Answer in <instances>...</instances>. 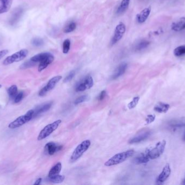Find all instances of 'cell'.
I'll use <instances>...</instances> for the list:
<instances>
[{"label":"cell","mask_w":185,"mask_h":185,"mask_svg":"<svg viewBox=\"0 0 185 185\" xmlns=\"http://www.w3.org/2000/svg\"><path fill=\"white\" fill-rule=\"evenodd\" d=\"M134 154V151L133 150H129L126 152L116 154V155L110 158L107 162H106L105 165L107 167H110L124 162L128 159L132 157Z\"/></svg>","instance_id":"6da1fadb"},{"label":"cell","mask_w":185,"mask_h":185,"mask_svg":"<svg viewBox=\"0 0 185 185\" xmlns=\"http://www.w3.org/2000/svg\"><path fill=\"white\" fill-rule=\"evenodd\" d=\"M166 145V141L163 140L162 141L159 142L154 148L146 150L145 153L149 157V159H156L159 158L161 155L163 154Z\"/></svg>","instance_id":"7a4b0ae2"},{"label":"cell","mask_w":185,"mask_h":185,"mask_svg":"<svg viewBox=\"0 0 185 185\" xmlns=\"http://www.w3.org/2000/svg\"><path fill=\"white\" fill-rule=\"evenodd\" d=\"M91 144V141L88 140L83 141L81 143L79 144L72 154L70 159V162H74L79 159H80L81 156L83 155V153H85L89 149Z\"/></svg>","instance_id":"3957f363"},{"label":"cell","mask_w":185,"mask_h":185,"mask_svg":"<svg viewBox=\"0 0 185 185\" xmlns=\"http://www.w3.org/2000/svg\"><path fill=\"white\" fill-rule=\"evenodd\" d=\"M34 110H30L24 115L19 116L17 119L11 122L8 125L10 129H15L19 127L33 119Z\"/></svg>","instance_id":"277c9868"},{"label":"cell","mask_w":185,"mask_h":185,"mask_svg":"<svg viewBox=\"0 0 185 185\" xmlns=\"http://www.w3.org/2000/svg\"><path fill=\"white\" fill-rule=\"evenodd\" d=\"M28 51L27 49H22L15 53L13 54L8 56L3 61L4 65H8L14 63L19 62L23 60L28 55Z\"/></svg>","instance_id":"5b68a950"},{"label":"cell","mask_w":185,"mask_h":185,"mask_svg":"<svg viewBox=\"0 0 185 185\" xmlns=\"http://www.w3.org/2000/svg\"><path fill=\"white\" fill-rule=\"evenodd\" d=\"M61 119H58L56 121L53 122L46 125L45 127L41 131L37 137V140L39 141H41L44 138H47L49 136L52 134L55 130H56L58 127V126L61 124Z\"/></svg>","instance_id":"8992f818"},{"label":"cell","mask_w":185,"mask_h":185,"mask_svg":"<svg viewBox=\"0 0 185 185\" xmlns=\"http://www.w3.org/2000/svg\"><path fill=\"white\" fill-rule=\"evenodd\" d=\"M94 85V81L91 76H87L77 83L76 86L75 91L82 92L91 88Z\"/></svg>","instance_id":"52a82bcc"},{"label":"cell","mask_w":185,"mask_h":185,"mask_svg":"<svg viewBox=\"0 0 185 185\" xmlns=\"http://www.w3.org/2000/svg\"><path fill=\"white\" fill-rule=\"evenodd\" d=\"M62 79L61 76H58L50 79L48 82L47 85L44 86L41 90L40 91L39 93V96L43 97L47 94L49 91H51L55 88L56 84L59 82V81Z\"/></svg>","instance_id":"ba28073f"},{"label":"cell","mask_w":185,"mask_h":185,"mask_svg":"<svg viewBox=\"0 0 185 185\" xmlns=\"http://www.w3.org/2000/svg\"><path fill=\"white\" fill-rule=\"evenodd\" d=\"M125 32H126V26L124 25V23L121 22L119 25H117L114 31L113 37L111 40V44L113 45L120 41V40L122 38Z\"/></svg>","instance_id":"9c48e42d"},{"label":"cell","mask_w":185,"mask_h":185,"mask_svg":"<svg viewBox=\"0 0 185 185\" xmlns=\"http://www.w3.org/2000/svg\"><path fill=\"white\" fill-rule=\"evenodd\" d=\"M24 12L22 7H19L14 10L9 20V23L11 26H15L19 23Z\"/></svg>","instance_id":"30bf717a"},{"label":"cell","mask_w":185,"mask_h":185,"mask_svg":"<svg viewBox=\"0 0 185 185\" xmlns=\"http://www.w3.org/2000/svg\"><path fill=\"white\" fill-rule=\"evenodd\" d=\"M171 169L169 163L166 164V165L163 167V169L160 174L158 176L157 179V182L158 183H162L165 182L166 180L169 178L171 175Z\"/></svg>","instance_id":"8fae6325"},{"label":"cell","mask_w":185,"mask_h":185,"mask_svg":"<svg viewBox=\"0 0 185 185\" xmlns=\"http://www.w3.org/2000/svg\"><path fill=\"white\" fill-rule=\"evenodd\" d=\"M52 105V102H50L42 104L41 105H39L37 107H36L34 110L33 119L49 110L50 108H51Z\"/></svg>","instance_id":"7c38bea8"},{"label":"cell","mask_w":185,"mask_h":185,"mask_svg":"<svg viewBox=\"0 0 185 185\" xmlns=\"http://www.w3.org/2000/svg\"><path fill=\"white\" fill-rule=\"evenodd\" d=\"M63 146L61 145H58L54 142H49L45 146V150L46 151L48 154L49 155H53L56 152L61 150Z\"/></svg>","instance_id":"4fadbf2b"},{"label":"cell","mask_w":185,"mask_h":185,"mask_svg":"<svg viewBox=\"0 0 185 185\" xmlns=\"http://www.w3.org/2000/svg\"><path fill=\"white\" fill-rule=\"evenodd\" d=\"M151 11V7L149 6L143 9L136 15V20L139 23H143L146 21Z\"/></svg>","instance_id":"5bb4252c"},{"label":"cell","mask_w":185,"mask_h":185,"mask_svg":"<svg viewBox=\"0 0 185 185\" xmlns=\"http://www.w3.org/2000/svg\"><path fill=\"white\" fill-rule=\"evenodd\" d=\"M172 30L180 32L185 29V17H182L172 23Z\"/></svg>","instance_id":"9a60e30c"},{"label":"cell","mask_w":185,"mask_h":185,"mask_svg":"<svg viewBox=\"0 0 185 185\" xmlns=\"http://www.w3.org/2000/svg\"><path fill=\"white\" fill-rule=\"evenodd\" d=\"M127 64L126 63H123L120 64L115 70L113 75L112 76V79L113 80L116 79L121 76L122 75H124L127 69Z\"/></svg>","instance_id":"2e32d148"},{"label":"cell","mask_w":185,"mask_h":185,"mask_svg":"<svg viewBox=\"0 0 185 185\" xmlns=\"http://www.w3.org/2000/svg\"><path fill=\"white\" fill-rule=\"evenodd\" d=\"M149 135H150L149 131H145L144 132L141 133L140 134H138V135L134 137L133 138H131L129 141V143L134 144L139 143L148 138L149 137Z\"/></svg>","instance_id":"e0dca14e"},{"label":"cell","mask_w":185,"mask_h":185,"mask_svg":"<svg viewBox=\"0 0 185 185\" xmlns=\"http://www.w3.org/2000/svg\"><path fill=\"white\" fill-rule=\"evenodd\" d=\"M54 60V56L52 54H50L48 57H47V58H45L44 60L41 61L40 63L39 67H38L39 72H41L43 69H46L50 64L52 63Z\"/></svg>","instance_id":"ac0fdd59"},{"label":"cell","mask_w":185,"mask_h":185,"mask_svg":"<svg viewBox=\"0 0 185 185\" xmlns=\"http://www.w3.org/2000/svg\"><path fill=\"white\" fill-rule=\"evenodd\" d=\"M13 0H0V14L7 13L11 8Z\"/></svg>","instance_id":"d6986e66"},{"label":"cell","mask_w":185,"mask_h":185,"mask_svg":"<svg viewBox=\"0 0 185 185\" xmlns=\"http://www.w3.org/2000/svg\"><path fill=\"white\" fill-rule=\"evenodd\" d=\"M170 106L168 104L160 102L157 103L154 108V110L159 113H166L169 109Z\"/></svg>","instance_id":"ffe728a7"},{"label":"cell","mask_w":185,"mask_h":185,"mask_svg":"<svg viewBox=\"0 0 185 185\" xmlns=\"http://www.w3.org/2000/svg\"><path fill=\"white\" fill-rule=\"evenodd\" d=\"M62 169V165L61 162L56 163L55 165L53 166L50 170L48 173V177H53L60 174Z\"/></svg>","instance_id":"44dd1931"},{"label":"cell","mask_w":185,"mask_h":185,"mask_svg":"<svg viewBox=\"0 0 185 185\" xmlns=\"http://www.w3.org/2000/svg\"><path fill=\"white\" fill-rule=\"evenodd\" d=\"M50 54L51 53L48 52L41 53L37 54L33 56V57H31V60L34 62H35V63H40L41 61L44 60L45 58L48 57Z\"/></svg>","instance_id":"7402d4cb"},{"label":"cell","mask_w":185,"mask_h":185,"mask_svg":"<svg viewBox=\"0 0 185 185\" xmlns=\"http://www.w3.org/2000/svg\"><path fill=\"white\" fill-rule=\"evenodd\" d=\"M130 0H122L120 5L117 10L118 14H122L126 11L129 7Z\"/></svg>","instance_id":"603a6c76"},{"label":"cell","mask_w":185,"mask_h":185,"mask_svg":"<svg viewBox=\"0 0 185 185\" xmlns=\"http://www.w3.org/2000/svg\"><path fill=\"white\" fill-rule=\"evenodd\" d=\"M149 158L148 155H147L146 153H142L138 156L136 158L134 161L136 164H141V163H147L149 161Z\"/></svg>","instance_id":"cb8c5ba5"},{"label":"cell","mask_w":185,"mask_h":185,"mask_svg":"<svg viewBox=\"0 0 185 185\" xmlns=\"http://www.w3.org/2000/svg\"><path fill=\"white\" fill-rule=\"evenodd\" d=\"M49 180L50 182L54 183H60L61 182H63L64 180L65 179V177L64 175H56L53 177H48Z\"/></svg>","instance_id":"d4e9b609"},{"label":"cell","mask_w":185,"mask_h":185,"mask_svg":"<svg viewBox=\"0 0 185 185\" xmlns=\"http://www.w3.org/2000/svg\"><path fill=\"white\" fill-rule=\"evenodd\" d=\"M174 54L175 57H179L185 54V45L179 46L174 50Z\"/></svg>","instance_id":"484cf974"},{"label":"cell","mask_w":185,"mask_h":185,"mask_svg":"<svg viewBox=\"0 0 185 185\" xmlns=\"http://www.w3.org/2000/svg\"><path fill=\"white\" fill-rule=\"evenodd\" d=\"M150 44V42L147 40H142L139 42L138 44L136 45V51H141L144 50L148 47Z\"/></svg>","instance_id":"4316f807"},{"label":"cell","mask_w":185,"mask_h":185,"mask_svg":"<svg viewBox=\"0 0 185 185\" xmlns=\"http://www.w3.org/2000/svg\"><path fill=\"white\" fill-rule=\"evenodd\" d=\"M76 28V24L74 22H71L69 23L64 29V33H69L73 32Z\"/></svg>","instance_id":"83f0119b"},{"label":"cell","mask_w":185,"mask_h":185,"mask_svg":"<svg viewBox=\"0 0 185 185\" xmlns=\"http://www.w3.org/2000/svg\"><path fill=\"white\" fill-rule=\"evenodd\" d=\"M9 96L11 98H14L17 94V87L16 85H11L8 89Z\"/></svg>","instance_id":"f1b7e54d"},{"label":"cell","mask_w":185,"mask_h":185,"mask_svg":"<svg viewBox=\"0 0 185 185\" xmlns=\"http://www.w3.org/2000/svg\"><path fill=\"white\" fill-rule=\"evenodd\" d=\"M31 43L35 47H41L44 44V41L40 38H35L32 39Z\"/></svg>","instance_id":"f546056e"},{"label":"cell","mask_w":185,"mask_h":185,"mask_svg":"<svg viewBox=\"0 0 185 185\" xmlns=\"http://www.w3.org/2000/svg\"><path fill=\"white\" fill-rule=\"evenodd\" d=\"M35 62H34L32 60H31V59L29 60L26 61L24 63L20 66L19 68L21 69H28V68H30L31 67L34 66V65H35Z\"/></svg>","instance_id":"4dcf8cb0"},{"label":"cell","mask_w":185,"mask_h":185,"mask_svg":"<svg viewBox=\"0 0 185 185\" xmlns=\"http://www.w3.org/2000/svg\"><path fill=\"white\" fill-rule=\"evenodd\" d=\"M70 47V41L69 39L65 40L63 43V53L64 54L68 53Z\"/></svg>","instance_id":"1f68e13d"},{"label":"cell","mask_w":185,"mask_h":185,"mask_svg":"<svg viewBox=\"0 0 185 185\" xmlns=\"http://www.w3.org/2000/svg\"><path fill=\"white\" fill-rule=\"evenodd\" d=\"M139 100H140V97H134L133 98V100H132V101H131L128 104V108H129L130 109H132L136 108V106L138 105V104Z\"/></svg>","instance_id":"d6a6232c"},{"label":"cell","mask_w":185,"mask_h":185,"mask_svg":"<svg viewBox=\"0 0 185 185\" xmlns=\"http://www.w3.org/2000/svg\"><path fill=\"white\" fill-rule=\"evenodd\" d=\"M88 96H87V95L81 96L80 97L77 98V99L75 100L74 104L75 105H78V104H79L80 103L85 102H86L87 100H88Z\"/></svg>","instance_id":"836d02e7"},{"label":"cell","mask_w":185,"mask_h":185,"mask_svg":"<svg viewBox=\"0 0 185 185\" xmlns=\"http://www.w3.org/2000/svg\"><path fill=\"white\" fill-rule=\"evenodd\" d=\"M76 74V72L74 70H73L71 72L69 73V74L68 75V76H67L66 77L64 78V83H68L70 81L73 79V78L75 76Z\"/></svg>","instance_id":"e575fe53"},{"label":"cell","mask_w":185,"mask_h":185,"mask_svg":"<svg viewBox=\"0 0 185 185\" xmlns=\"http://www.w3.org/2000/svg\"><path fill=\"white\" fill-rule=\"evenodd\" d=\"M23 96H24V94L23 92H20L19 94H17L16 96L14 98V103H18L20 101H21L23 98Z\"/></svg>","instance_id":"d590c367"},{"label":"cell","mask_w":185,"mask_h":185,"mask_svg":"<svg viewBox=\"0 0 185 185\" xmlns=\"http://www.w3.org/2000/svg\"><path fill=\"white\" fill-rule=\"evenodd\" d=\"M155 119V116L154 115H148L146 119V123L147 125H149V124L152 123V122L154 121Z\"/></svg>","instance_id":"8d00e7d4"},{"label":"cell","mask_w":185,"mask_h":185,"mask_svg":"<svg viewBox=\"0 0 185 185\" xmlns=\"http://www.w3.org/2000/svg\"><path fill=\"white\" fill-rule=\"evenodd\" d=\"M106 96V91L103 90V91H102V92L100 94L99 96L97 97V100H100V101L102 100L105 98Z\"/></svg>","instance_id":"74e56055"},{"label":"cell","mask_w":185,"mask_h":185,"mask_svg":"<svg viewBox=\"0 0 185 185\" xmlns=\"http://www.w3.org/2000/svg\"><path fill=\"white\" fill-rule=\"evenodd\" d=\"M8 53V50H3L0 51V60L3 58L4 56H6Z\"/></svg>","instance_id":"f35d334b"},{"label":"cell","mask_w":185,"mask_h":185,"mask_svg":"<svg viewBox=\"0 0 185 185\" xmlns=\"http://www.w3.org/2000/svg\"><path fill=\"white\" fill-rule=\"evenodd\" d=\"M41 181H42L41 178H39V179H38L36 181H35V182L34 183V185H40V184L41 183Z\"/></svg>","instance_id":"ab89813d"},{"label":"cell","mask_w":185,"mask_h":185,"mask_svg":"<svg viewBox=\"0 0 185 185\" xmlns=\"http://www.w3.org/2000/svg\"><path fill=\"white\" fill-rule=\"evenodd\" d=\"M183 140L185 141V134H184V137H183Z\"/></svg>","instance_id":"60d3db41"},{"label":"cell","mask_w":185,"mask_h":185,"mask_svg":"<svg viewBox=\"0 0 185 185\" xmlns=\"http://www.w3.org/2000/svg\"><path fill=\"white\" fill-rule=\"evenodd\" d=\"M182 184H183V185H185V179L184 180V181H183V182H182Z\"/></svg>","instance_id":"b9f144b4"},{"label":"cell","mask_w":185,"mask_h":185,"mask_svg":"<svg viewBox=\"0 0 185 185\" xmlns=\"http://www.w3.org/2000/svg\"><path fill=\"white\" fill-rule=\"evenodd\" d=\"M1 87H2V85L0 84V88H1Z\"/></svg>","instance_id":"7bdbcfd3"}]
</instances>
